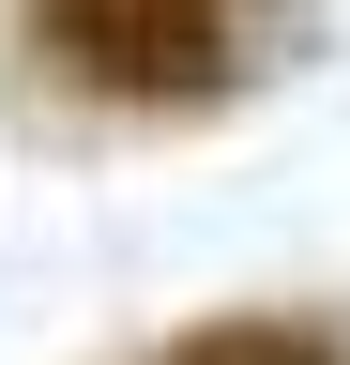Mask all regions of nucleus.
<instances>
[{
	"label": "nucleus",
	"instance_id": "nucleus-2",
	"mask_svg": "<svg viewBox=\"0 0 350 365\" xmlns=\"http://www.w3.org/2000/svg\"><path fill=\"white\" fill-rule=\"evenodd\" d=\"M153 365H350L335 319H289V304H229V319H198V335H168Z\"/></svg>",
	"mask_w": 350,
	"mask_h": 365
},
{
	"label": "nucleus",
	"instance_id": "nucleus-1",
	"mask_svg": "<svg viewBox=\"0 0 350 365\" xmlns=\"http://www.w3.org/2000/svg\"><path fill=\"white\" fill-rule=\"evenodd\" d=\"M46 76L107 107H229L244 91V0H16Z\"/></svg>",
	"mask_w": 350,
	"mask_h": 365
}]
</instances>
